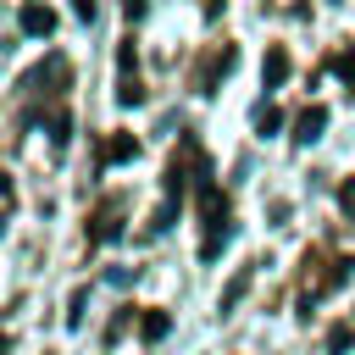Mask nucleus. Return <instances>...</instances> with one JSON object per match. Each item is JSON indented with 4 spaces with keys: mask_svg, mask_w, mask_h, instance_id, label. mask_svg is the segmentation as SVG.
Returning <instances> with one entry per match:
<instances>
[{
    "mask_svg": "<svg viewBox=\"0 0 355 355\" xmlns=\"http://www.w3.org/2000/svg\"><path fill=\"white\" fill-rule=\"evenodd\" d=\"M128 155H139V139H133V133H116V139H105V150H100V166H111V161H128Z\"/></svg>",
    "mask_w": 355,
    "mask_h": 355,
    "instance_id": "39448f33",
    "label": "nucleus"
},
{
    "mask_svg": "<svg viewBox=\"0 0 355 355\" xmlns=\"http://www.w3.org/2000/svg\"><path fill=\"white\" fill-rule=\"evenodd\" d=\"M166 327H172V316H166V311H150V316H144V322H139V333H144V338H150V344H155V338H161V333H166Z\"/></svg>",
    "mask_w": 355,
    "mask_h": 355,
    "instance_id": "423d86ee",
    "label": "nucleus"
},
{
    "mask_svg": "<svg viewBox=\"0 0 355 355\" xmlns=\"http://www.w3.org/2000/svg\"><path fill=\"white\" fill-rule=\"evenodd\" d=\"M261 78H266V89H277V83L288 78V50H283V44H272V50H266V61H261Z\"/></svg>",
    "mask_w": 355,
    "mask_h": 355,
    "instance_id": "20e7f679",
    "label": "nucleus"
},
{
    "mask_svg": "<svg viewBox=\"0 0 355 355\" xmlns=\"http://www.w3.org/2000/svg\"><path fill=\"white\" fill-rule=\"evenodd\" d=\"M333 67H338L344 78H355V55H349V50H344V55H333Z\"/></svg>",
    "mask_w": 355,
    "mask_h": 355,
    "instance_id": "9b49d317",
    "label": "nucleus"
},
{
    "mask_svg": "<svg viewBox=\"0 0 355 355\" xmlns=\"http://www.w3.org/2000/svg\"><path fill=\"white\" fill-rule=\"evenodd\" d=\"M277 122H283V111H277V105H261V111H255V128H261V133H272Z\"/></svg>",
    "mask_w": 355,
    "mask_h": 355,
    "instance_id": "1a4fd4ad",
    "label": "nucleus"
},
{
    "mask_svg": "<svg viewBox=\"0 0 355 355\" xmlns=\"http://www.w3.org/2000/svg\"><path fill=\"white\" fill-rule=\"evenodd\" d=\"M244 288H250V266H244V272H239V277L227 283V294H222V311H233V305L244 300Z\"/></svg>",
    "mask_w": 355,
    "mask_h": 355,
    "instance_id": "6e6552de",
    "label": "nucleus"
},
{
    "mask_svg": "<svg viewBox=\"0 0 355 355\" xmlns=\"http://www.w3.org/2000/svg\"><path fill=\"white\" fill-rule=\"evenodd\" d=\"M17 28H22L28 39H50V33H55V11L39 6V0H28V6L17 11Z\"/></svg>",
    "mask_w": 355,
    "mask_h": 355,
    "instance_id": "f257e3e1",
    "label": "nucleus"
},
{
    "mask_svg": "<svg viewBox=\"0 0 355 355\" xmlns=\"http://www.w3.org/2000/svg\"><path fill=\"white\" fill-rule=\"evenodd\" d=\"M322 128H327V105H311V111H300L294 139H300V144H311V139H322Z\"/></svg>",
    "mask_w": 355,
    "mask_h": 355,
    "instance_id": "7ed1b4c3",
    "label": "nucleus"
},
{
    "mask_svg": "<svg viewBox=\"0 0 355 355\" xmlns=\"http://www.w3.org/2000/svg\"><path fill=\"white\" fill-rule=\"evenodd\" d=\"M116 67H122V72H116V100H122V105H139L144 89H139V72H133V44H122Z\"/></svg>",
    "mask_w": 355,
    "mask_h": 355,
    "instance_id": "f03ea898",
    "label": "nucleus"
},
{
    "mask_svg": "<svg viewBox=\"0 0 355 355\" xmlns=\"http://www.w3.org/2000/svg\"><path fill=\"white\" fill-rule=\"evenodd\" d=\"M83 305H89V294H83V288H72V311H67V327H78V322H83Z\"/></svg>",
    "mask_w": 355,
    "mask_h": 355,
    "instance_id": "9d476101",
    "label": "nucleus"
},
{
    "mask_svg": "<svg viewBox=\"0 0 355 355\" xmlns=\"http://www.w3.org/2000/svg\"><path fill=\"white\" fill-rule=\"evenodd\" d=\"M338 200H344V211H355V183H344V189H338Z\"/></svg>",
    "mask_w": 355,
    "mask_h": 355,
    "instance_id": "ddd939ff",
    "label": "nucleus"
},
{
    "mask_svg": "<svg viewBox=\"0 0 355 355\" xmlns=\"http://www.w3.org/2000/svg\"><path fill=\"white\" fill-rule=\"evenodd\" d=\"M349 344H355V327H349V322H338V327L327 333V355H344Z\"/></svg>",
    "mask_w": 355,
    "mask_h": 355,
    "instance_id": "0eeeda50",
    "label": "nucleus"
},
{
    "mask_svg": "<svg viewBox=\"0 0 355 355\" xmlns=\"http://www.w3.org/2000/svg\"><path fill=\"white\" fill-rule=\"evenodd\" d=\"M122 11H128V22H139L144 17V0H122Z\"/></svg>",
    "mask_w": 355,
    "mask_h": 355,
    "instance_id": "f8f14e48",
    "label": "nucleus"
}]
</instances>
